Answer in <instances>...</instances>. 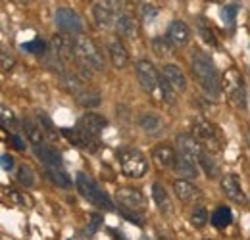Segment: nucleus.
I'll return each instance as SVG.
<instances>
[{"label":"nucleus","instance_id":"13","mask_svg":"<svg viewBox=\"0 0 250 240\" xmlns=\"http://www.w3.org/2000/svg\"><path fill=\"white\" fill-rule=\"evenodd\" d=\"M173 190H175V196L183 204H194L202 198V192L188 179H175L173 180Z\"/></svg>","mask_w":250,"mask_h":240},{"label":"nucleus","instance_id":"1","mask_svg":"<svg viewBox=\"0 0 250 240\" xmlns=\"http://www.w3.org/2000/svg\"><path fill=\"white\" fill-rule=\"evenodd\" d=\"M190 71L196 79V83L200 85V89L204 90L208 96L212 98H218L219 92H221V79H219V73L216 69V63L212 61V58L194 48L192 54H190Z\"/></svg>","mask_w":250,"mask_h":240},{"label":"nucleus","instance_id":"5","mask_svg":"<svg viewBox=\"0 0 250 240\" xmlns=\"http://www.w3.org/2000/svg\"><path fill=\"white\" fill-rule=\"evenodd\" d=\"M192 135L202 142V146H206L210 152H219L225 144V139L221 135L218 127L214 123L206 120H198L192 123Z\"/></svg>","mask_w":250,"mask_h":240},{"label":"nucleus","instance_id":"25","mask_svg":"<svg viewBox=\"0 0 250 240\" xmlns=\"http://www.w3.org/2000/svg\"><path fill=\"white\" fill-rule=\"evenodd\" d=\"M75 96H77V104H79L81 108H85V110L96 108V106H100V102H102L100 92L94 89H83L81 92H77Z\"/></svg>","mask_w":250,"mask_h":240},{"label":"nucleus","instance_id":"15","mask_svg":"<svg viewBox=\"0 0 250 240\" xmlns=\"http://www.w3.org/2000/svg\"><path fill=\"white\" fill-rule=\"evenodd\" d=\"M166 37L175 44V48H183V46H187L188 40H190V29L187 27L185 21L173 20V21L169 23V27H167Z\"/></svg>","mask_w":250,"mask_h":240},{"label":"nucleus","instance_id":"14","mask_svg":"<svg viewBox=\"0 0 250 240\" xmlns=\"http://www.w3.org/2000/svg\"><path fill=\"white\" fill-rule=\"evenodd\" d=\"M93 18L94 21H96V25L102 27V29H112L116 25V20H118V16L112 12V8L106 4V0H98L94 4Z\"/></svg>","mask_w":250,"mask_h":240},{"label":"nucleus","instance_id":"21","mask_svg":"<svg viewBox=\"0 0 250 240\" xmlns=\"http://www.w3.org/2000/svg\"><path fill=\"white\" fill-rule=\"evenodd\" d=\"M108 54H110V61L114 67L125 69L129 65V52L120 40H112L108 44Z\"/></svg>","mask_w":250,"mask_h":240},{"label":"nucleus","instance_id":"31","mask_svg":"<svg viewBox=\"0 0 250 240\" xmlns=\"http://www.w3.org/2000/svg\"><path fill=\"white\" fill-rule=\"evenodd\" d=\"M158 90H160V98L166 102V104H175V96H177V90L169 85V81L166 77H160V85H158Z\"/></svg>","mask_w":250,"mask_h":240},{"label":"nucleus","instance_id":"19","mask_svg":"<svg viewBox=\"0 0 250 240\" xmlns=\"http://www.w3.org/2000/svg\"><path fill=\"white\" fill-rule=\"evenodd\" d=\"M175 158H177V154L169 144H158L152 150V160L160 169H171L175 163Z\"/></svg>","mask_w":250,"mask_h":240},{"label":"nucleus","instance_id":"9","mask_svg":"<svg viewBox=\"0 0 250 240\" xmlns=\"http://www.w3.org/2000/svg\"><path fill=\"white\" fill-rule=\"evenodd\" d=\"M219 186H221V192L229 200H233L237 204H247V196H245L243 184H241V180H239V177L235 173H225L219 179Z\"/></svg>","mask_w":250,"mask_h":240},{"label":"nucleus","instance_id":"6","mask_svg":"<svg viewBox=\"0 0 250 240\" xmlns=\"http://www.w3.org/2000/svg\"><path fill=\"white\" fill-rule=\"evenodd\" d=\"M135 75H137L141 89L146 94H152L160 85V75H158L156 67L148 60H139L135 63Z\"/></svg>","mask_w":250,"mask_h":240},{"label":"nucleus","instance_id":"11","mask_svg":"<svg viewBox=\"0 0 250 240\" xmlns=\"http://www.w3.org/2000/svg\"><path fill=\"white\" fill-rule=\"evenodd\" d=\"M106 125H108L106 118H102L100 114H94V112H87V114H83V116L79 118L75 127H77L79 131H83L85 135L98 139L100 133L106 129Z\"/></svg>","mask_w":250,"mask_h":240},{"label":"nucleus","instance_id":"8","mask_svg":"<svg viewBox=\"0 0 250 240\" xmlns=\"http://www.w3.org/2000/svg\"><path fill=\"white\" fill-rule=\"evenodd\" d=\"M116 200H118V204H120L122 208H125V210L143 211L146 208V200H145V196L141 194V190H137V188H129V186L120 188V190L116 192Z\"/></svg>","mask_w":250,"mask_h":240},{"label":"nucleus","instance_id":"37","mask_svg":"<svg viewBox=\"0 0 250 240\" xmlns=\"http://www.w3.org/2000/svg\"><path fill=\"white\" fill-rule=\"evenodd\" d=\"M237 4H229V6H225L223 10H221V18H223V21L227 23V25H233L235 23V18H237Z\"/></svg>","mask_w":250,"mask_h":240},{"label":"nucleus","instance_id":"27","mask_svg":"<svg viewBox=\"0 0 250 240\" xmlns=\"http://www.w3.org/2000/svg\"><path fill=\"white\" fill-rule=\"evenodd\" d=\"M198 163H200V167H202V171L206 173L208 179H218L219 175H221V169H219L218 161L208 152H202V156L198 158Z\"/></svg>","mask_w":250,"mask_h":240},{"label":"nucleus","instance_id":"10","mask_svg":"<svg viewBox=\"0 0 250 240\" xmlns=\"http://www.w3.org/2000/svg\"><path fill=\"white\" fill-rule=\"evenodd\" d=\"M200 163H198V160H194V158H190L187 154H177V158H175V163H173V171H175V175H177V179H196L198 175H200V167H198Z\"/></svg>","mask_w":250,"mask_h":240},{"label":"nucleus","instance_id":"23","mask_svg":"<svg viewBox=\"0 0 250 240\" xmlns=\"http://www.w3.org/2000/svg\"><path fill=\"white\" fill-rule=\"evenodd\" d=\"M23 135H25V139L31 142L33 146H37V144L44 142V135H46V131H44V127H42L41 121L23 120Z\"/></svg>","mask_w":250,"mask_h":240},{"label":"nucleus","instance_id":"40","mask_svg":"<svg viewBox=\"0 0 250 240\" xmlns=\"http://www.w3.org/2000/svg\"><path fill=\"white\" fill-rule=\"evenodd\" d=\"M0 56H2V69H4V71L12 69V65H14V56H12V54H8V50H6V48L2 50V54H0Z\"/></svg>","mask_w":250,"mask_h":240},{"label":"nucleus","instance_id":"32","mask_svg":"<svg viewBox=\"0 0 250 240\" xmlns=\"http://www.w3.org/2000/svg\"><path fill=\"white\" fill-rule=\"evenodd\" d=\"M16 179H18V182H20L21 186L29 188V186L35 184V171H33L27 163H23V165L18 167V171H16Z\"/></svg>","mask_w":250,"mask_h":240},{"label":"nucleus","instance_id":"7","mask_svg":"<svg viewBox=\"0 0 250 240\" xmlns=\"http://www.w3.org/2000/svg\"><path fill=\"white\" fill-rule=\"evenodd\" d=\"M54 20H56V25H58V29L62 31V33H67V35L83 33V20L71 8H58Z\"/></svg>","mask_w":250,"mask_h":240},{"label":"nucleus","instance_id":"44","mask_svg":"<svg viewBox=\"0 0 250 240\" xmlns=\"http://www.w3.org/2000/svg\"><path fill=\"white\" fill-rule=\"evenodd\" d=\"M12 2H16V4H20V6H25V4L31 2V0H12Z\"/></svg>","mask_w":250,"mask_h":240},{"label":"nucleus","instance_id":"34","mask_svg":"<svg viewBox=\"0 0 250 240\" xmlns=\"http://www.w3.org/2000/svg\"><path fill=\"white\" fill-rule=\"evenodd\" d=\"M8 198H10V202H12V204L21 206V208H31L33 206L31 196H29L25 190H10Z\"/></svg>","mask_w":250,"mask_h":240},{"label":"nucleus","instance_id":"18","mask_svg":"<svg viewBox=\"0 0 250 240\" xmlns=\"http://www.w3.org/2000/svg\"><path fill=\"white\" fill-rule=\"evenodd\" d=\"M35 154L44 165H62V152L58 150L56 146H52V144H46V142L37 144Z\"/></svg>","mask_w":250,"mask_h":240},{"label":"nucleus","instance_id":"36","mask_svg":"<svg viewBox=\"0 0 250 240\" xmlns=\"http://www.w3.org/2000/svg\"><path fill=\"white\" fill-rule=\"evenodd\" d=\"M21 48H23L25 52L39 54V56H44V54H46V44H44V40H42L41 37L33 39L31 42H27V44H21Z\"/></svg>","mask_w":250,"mask_h":240},{"label":"nucleus","instance_id":"38","mask_svg":"<svg viewBox=\"0 0 250 240\" xmlns=\"http://www.w3.org/2000/svg\"><path fill=\"white\" fill-rule=\"evenodd\" d=\"M141 16H143L145 21H152L158 16V8L152 6V4H143V6H141Z\"/></svg>","mask_w":250,"mask_h":240},{"label":"nucleus","instance_id":"24","mask_svg":"<svg viewBox=\"0 0 250 240\" xmlns=\"http://www.w3.org/2000/svg\"><path fill=\"white\" fill-rule=\"evenodd\" d=\"M173 48H175V44L167 37H154L152 39V52L162 60L171 58L173 56Z\"/></svg>","mask_w":250,"mask_h":240},{"label":"nucleus","instance_id":"35","mask_svg":"<svg viewBox=\"0 0 250 240\" xmlns=\"http://www.w3.org/2000/svg\"><path fill=\"white\" fill-rule=\"evenodd\" d=\"M62 81H63V87L69 90V92H73V94H77V92H81V90H83L81 79H79L75 73L65 71V73L62 75Z\"/></svg>","mask_w":250,"mask_h":240},{"label":"nucleus","instance_id":"2","mask_svg":"<svg viewBox=\"0 0 250 240\" xmlns=\"http://www.w3.org/2000/svg\"><path fill=\"white\" fill-rule=\"evenodd\" d=\"M73 39H75V60L73 61L77 63V67L87 71L89 77L93 71H104L106 61H104V56L93 39H89L81 33L75 35Z\"/></svg>","mask_w":250,"mask_h":240},{"label":"nucleus","instance_id":"17","mask_svg":"<svg viewBox=\"0 0 250 240\" xmlns=\"http://www.w3.org/2000/svg\"><path fill=\"white\" fill-rule=\"evenodd\" d=\"M175 142H177L181 154H187V156L194 158V160H198L202 156V152H204L202 150V142L194 135H177Z\"/></svg>","mask_w":250,"mask_h":240},{"label":"nucleus","instance_id":"3","mask_svg":"<svg viewBox=\"0 0 250 240\" xmlns=\"http://www.w3.org/2000/svg\"><path fill=\"white\" fill-rule=\"evenodd\" d=\"M75 184H77V190H79V194L87 200V202H91L93 206H96L98 210H112V200H110V196L98 186V182L93 180L87 173H77V177H75Z\"/></svg>","mask_w":250,"mask_h":240},{"label":"nucleus","instance_id":"41","mask_svg":"<svg viewBox=\"0 0 250 240\" xmlns=\"http://www.w3.org/2000/svg\"><path fill=\"white\" fill-rule=\"evenodd\" d=\"M0 121H2V127H10V125H12V121H14V114H12V110H8V108H2Z\"/></svg>","mask_w":250,"mask_h":240},{"label":"nucleus","instance_id":"29","mask_svg":"<svg viewBox=\"0 0 250 240\" xmlns=\"http://www.w3.org/2000/svg\"><path fill=\"white\" fill-rule=\"evenodd\" d=\"M231 221H233V213H231V210H229L227 206H218V208L214 210V213L210 215V223H212L214 227H218V229L229 227Z\"/></svg>","mask_w":250,"mask_h":240},{"label":"nucleus","instance_id":"4","mask_svg":"<svg viewBox=\"0 0 250 240\" xmlns=\"http://www.w3.org/2000/svg\"><path fill=\"white\" fill-rule=\"evenodd\" d=\"M118 160H120V167H122V173L125 177L141 179L148 171L146 156L143 152L135 150V148H122L118 152Z\"/></svg>","mask_w":250,"mask_h":240},{"label":"nucleus","instance_id":"39","mask_svg":"<svg viewBox=\"0 0 250 240\" xmlns=\"http://www.w3.org/2000/svg\"><path fill=\"white\" fill-rule=\"evenodd\" d=\"M106 4L112 8V12L116 16H122L127 12V0H106Z\"/></svg>","mask_w":250,"mask_h":240},{"label":"nucleus","instance_id":"46","mask_svg":"<svg viewBox=\"0 0 250 240\" xmlns=\"http://www.w3.org/2000/svg\"><path fill=\"white\" fill-rule=\"evenodd\" d=\"M249 148H250V137H249Z\"/></svg>","mask_w":250,"mask_h":240},{"label":"nucleus","instance_id":"20","mask_svg":"<svg viewBox=\"0 0 250 240\" xmlns=\"http://www.w3.org/2000/svg\"><path fill=\"white\" fill-rule=\"evenodd\" d=\"M137 125H139V129H143L148 135H158L164 129V120L158 116L156 112H143L137 118Z\"/></svg>","mask_w":250,"mask_h":240},{"label":"nucleus","instance_id":"22","mask_svg":"<svg viewBox=\"0 0 250 240\" xmlns=\"http://www.w3.org/2000/svg\"><path fill=\"white\" fill-rule=\"evenodd\" d=\"M114 29L118 33V37H124V39H135V37L139 35V25H137V21H135L131 16H127V14L118 16Z\"/></svg>","mask_w":250,"mask_h":240},{"label":"nucleus","instance_id":"43","mask_svg":"<svg viewBox=\"0 0 250 240\" xmlns=\"http://www.w3.org/2000/svg\"><path fill=\"white\" fill-rule=\"evenodd\" d=\"M10 139H12V142H14V146H16L18 150H23V148H25V146H23V140H21L20 137H16V135H12Z\"/></svg>","mask_w":250,"mask_h":240},{"label":"nucleus","instance_id":"45","mask_svg":"<svg viewBox=\"0 0 250 240\" xmlns=\"http://www.w3.org/2000/svg\"><path fill=\"white\" fill-rule=\"evenodd\" d=\"M208 2H218V0H208Z\"/></svg>","mask_w":250,"mask_h":240},{"label":"nucleus","instance_id":"30","mask_svg":"<svg viewBox=\"0 0 250 240\" xmlns=\"http://www.w3.org/2000/svg\"><path fill=\"white\" fill-rule=\"evenodd\" d=\"M188 221H190V225H192V227H196V229L206 227V223L210 221L208 210H206L204 206H194L192 211H190V215H188Z\"/></svg>","mask_w":250,"mask_h":240},{"label":"nucleus","instance_id":"42","mask_svg":"<svg viewBox=\"0 0 250 240\" xmlns=\"http://www.w3.org/2000/svg\"><path fill=\"white\" fill-rule=\"evenodd\" d=\"M2 167H4V171H12L14 169V158L10 154L2 156Z\"/></svg>","mask_w":250,"mask_h":240},{"label":"nucleus","instance_id":"12","mask_svg":"<svg viewBox=\"0 0 250 240\" xmlns=\"http://www.w3.org/2000/svg\"><path fill=\"white\" fill-rule=\"evenodd\" d=\"M221 90L231 96L233 100L239 98V94H245V89H243V75L237 67H229L225 71V75L221 77Z\"/></svg>","mask_w":250,"mask_h":240},{"label":"nucleus","instance_id":"33","mask_svg":"<svg viewBox=\"0 0 250 240\" xmlns=\"http://www.w3.org/2000/svg\"><path fill=\"white\" fill-rule=\"evenodd\" d=\"M198 35L202 37V40L208 46H216L218 44V39H216L214 31L210 27V23H206V20H198Z\"/></svg>","mask_w":250,"mask_h":240},{"label":"nucleus","instance_id":"28","mask_svg":"<svg viewBox=\"0 0 250 240\" xmlns=\"http://www.w3.org/2000/svg\"><path fill=\"white\" fill-rule=\"evenodd\" d=\"M46 175H48V179L52 180L56 186H60V188L71 186V179H69V175L62 169V165H46Z\"/></svg>","mask_w":250,"mask_h":240},{"label":"nucleus","instance_id":"16","mask_svg":"<svg viewBox=\"0 0 250 240\" xmlns=\"http://www.w3.org/2000/svg\"><path fill=\"white\" fill-rule=\"evenodd\" d=\"M162 77H166V79L169 81V85L177 90V92H185V90H187V87H188L187 75L183 73V69H181L179 65H175V63H166V65L162 67Z\"/></svg>","mask_w":250,"mask_h":240},{"label":"nucleus","instance_id":"26","mask_svg":"<svg viewBox=\"0 0 250 240\" xmlns=\"http://www.w3.org/2000/svg\"><path fill=\"white\" fill-rule=\"evenodd\" d=\"M152 198H154L158 210L162 211V213H169L171 211V200H169V196H167V192H166L162 182H154L152 184Z\"/></svg>","mask_w":250,"mask_h":240}]
</instances>
